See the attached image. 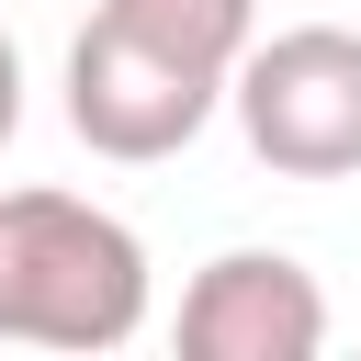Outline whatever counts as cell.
<instances>
[{"instance_id":"6da1fadb","label":"cell","mask_w":361,"mask_h":361,"mask_svg":"<svg viewBox=\"0 0 361 361\" xmlns=\"http://www.w3.org/2000/svg\"><path fill=\"white\" fill-rule=\"evenodd\" d=\"M147 327V237L79 192H0V338L124 350Z\"/></svg>"},{"instance_id":"7a4b0ae2","label":"cell","mask_w":361,"mask_h":361,"mask_svg":"<svg viewBox=\"0 0 361 361\" xmlns=\"http://www.w3.org/2000/svg\"><path fill=\"white\" fill-rule=\"evenodd\" d=\"M237 135L282 180H350L361 169V34L350 23H282L226 79Z\"/></svg>"},{"instance_id":"3957f363","label":"cell","mask_w":361,"mask_h":361,"mask_svg":"<svg viewBox=\"0 0 361 361\" xmlns=\"http://www.w3.org/2000/svg\"><path fill=\"white\" fill-rule=\"evenodd\" d=\"M226 113V79L192 68L180 45L135 34L124 11H90L79 45H68V135L113 169H147V158H180L203 124Z\"/></svg>"},{"instance_id":"277c9868","label":"cell","mask_w":361,"mask_h":361,"mask_svg":"<svg viewBox=\"0 0 361 361\" xmlns=\"http://www.w3.org/2000/svg\"><path fill=\"white\" fill-rule=\"evenodd\" d=\"M180 361H316L327 350V282L293 248H214L180 282Z\"/></svg>"},{"instance_id":"5b68a950","label":"cell","mask_w":361,"mask_h":361,"mask_svg":"<svg viewBox=\"0 0 361 361\" xmlns=\"http://www.w3.org/2000/svg\"><path fill=\"white\" fill-rule=\"evenodd\" d=\"M102 11H124V23L158 34V45H180V56L214 68V79H237V56L259 45V0H102Z\"/></svg>"},{"instance_id":"8992f818","label":"cell","mask_w":361,"mask_h":361,"mask_svg":"<svg viewBox=\"0 0 361 361\" xmlns=\"http://www.w3.org/2000/svg\"><path fill=\"white\" fill-rule=\"evenodd\" d=\"M11 135H23V45L0 34V147H11Z\"/></svg>"}]
</instances>
